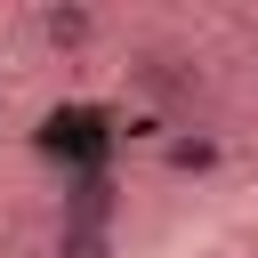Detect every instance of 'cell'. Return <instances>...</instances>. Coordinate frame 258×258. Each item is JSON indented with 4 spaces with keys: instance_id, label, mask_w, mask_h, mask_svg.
<instances>
[{
    "instance_id": "obj_1",
    "label": "cell",
    "mask_w": 258,
    "mask_h": 258,
    "mask_svg": "<svg viewBox=\"0 0 258 258\" xmlns=\"http://www.w3.org/2000/svg\"><path fill=\"white\" fill-rule=\"evenodd\" d=\"M48 258H121V234H113V218L73 210V218L56 226V242H48Z\"/></svg>"
},
{
    "instance_id": "obj_2",
    "label": "cell",
    "mask_w": 258,
    "mask_h": 258,
    "mask_svg": "<svg viewBox=\"0 0 258 258\" xmlns=\"http://www.w3.org/2000/svg\"><path fill=\"white\" fill-rule=\"evenodd\" d=\"M89 32H97V16H89V8H40V40H56V48H64V40H89Z\"/></svg>"
},
{
    "instance_id": "obj_3",
    "label": "cell",
    "mask_w": 258,
    "mask_h": 258,
    "mask_svg": "<svg viewBox=\"0 0 258 258\" xmlns=\"http://www.w3.org/2000/svg\"><path fill=\"white\" fill-rule=\"evenodd\" d=\"M169 169H218V145L210 137H169Z\"/></svg>"
},
{
    "instance_id": "obj_4",
    "label": "cell",
    "mask_w": 258,
    "mask_h": 258,
    "mask_svg": "<svg viewBox=\"0 0 258 258\" xmlns=\"http://www.w3.org/2000/svg\"><path fill=\"white\" fill-rule=\"evenodd\" d=\"M0 113H8V89H0Z\"/></svg>"
},
{
    "instance_id": "obj_5",
    "label": "cell",
    "mask_w": 258,
    "mask_h": 258,
    "mask_svg": "<svg viewBox=\"0 0 258 258\" xmlns=\"http://www.w3.org/2000/svg\"><path fill=\"white\" fill-rule=\"evenodd\" d=\"M250 48H258V24H250Z\"/></svg>"
}]
</instances>
